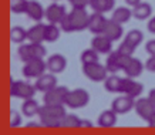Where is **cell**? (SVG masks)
Segmentation results:
<instances>
[{"mask_svg":"<svg viewBox=\"0 0 155 135\" xmlns=\"http://www.w3.org/2000/svg\"><path fill=\"white\" fill-rule=\"evenodd\" d=\"M115 0H90V7L98 12V13H107L114 9Z\"/></svg>","mask_w":155,"mask_h":135,"instance_id":"21","label":"cell"},{"mask_svg":"<svg viewBox=\"0 0 155 135\" xmlns=\"http://www.w3.org/2000/svg\"><path fill=\"white\" fill-rule=\"evenodd\" d=\"M101 34L107 36L110 40L115 41V40H118L120 37H122V24H120L114 19H107L105 27H104Z\"/></svg>","mask_w":155,"mask_h":135,"instance_id":"14","label":"cell"},{"mask_svg":"<svg viewBox=\"0 0 155 135\" xmlns=\"http://www.w3.org/2000/svg\"><path fill=\"white\" fill-rule=\"evenodd\" d=\"M27 127H28V128H30V127H37V124H36V122H28Z\"/></svg>","mask_w":155,"mask_h":135,"instance_id":"46","label":"cell"},{"mask_svg":"<svg viewBox=\"0 0 155 135\" xmlns=\"http://www.w3.org/2000/svg\"><path fill=\"white\" fill-rule=\"evenodd\" d=\"M60 26H61V30H63V31H66V33H73V30H71V24H70V19H68V14H67L66 17L61 20Z\"/></svg>","mask_w":155,"mask_h":135,"instance_id":"37","label":"cell"},{"mask_svg":"<svg viewBox=\"0 0 155 135\" xmlns=\"http://www.w3.org/2000/svg\"><path fill=\"white\" fill-rule=\"evenodd\" d=\"M147 53L151 54V56H155V40H150V41L147 43Z\"/></svg>","mask_w":155,"mask_h":135,"instance_id":"40","label":"cell"},{"mask_svg":"<svg viewBox=\"0 0 155 135\" xmlns=\"http://www.w3.org/2000/svg\"><path fill=\"white\" fill-rule=\"evenodd\" d=\"M38 117H40L41 125L47 128H57V127H61V121L66 117V108L64 105L44 104L38 111Z\"/></svg>","mask_w":155,"mask_h":135,"instance_id":"1","label":"cell"},{"mask_svg":"<svg viewBox=\"0 0 155 135\" xmlns=\"http://www.w3.org/2000/svg\"><path fill=\"white\" fill-rule=\"evenodd\" d=\"M135 48L137 47H134L132 44H130L128 41H124L121 43V46L118 47V51L121 53V54H124V56H130L132 57V54H134V51H135Z\"/></svg>","mask_w":155,"mask_h":135,"instance_id":"35","label":"cell"},{"mask_svg":"<svg viewBox=\"0 0 155 135\" xmlns=\"http://www.w3.org/2000/svg\"><path fill=\"white\" fill-rule=\"evenodd\" d=\"M27 38L31 43H43L46 40V24L37 23L27 30Z\"/></svg>","mask_w":155,"mask_h":135,"instance_id":"18","label":"cell"},{"mask_svg":"<svg viewBox=\"0 0 155 135\" xmlns=\"http://www.w3.org/2000/svg\"><path fill=\"white\" fill-rule=\"evenodd\" d=\"M145 68L151 73H155V56H151L145 63Z\"/></svg>","mask_w":155,"mask_h":135,"instance_id":"39","label":"cell"},{"mask_svg":"<svg viewBox=\"0 0 155 135\" xmlns=\"http://www.w3.org/2000/svg\"><path fill=\"white\" fill-rule=\"evenodd\" d=\"M135 81L131 78V77H125V78H121V87H120V93L122 94H128L131 91V88L134 87Z\"/></svg>","mask_w":155,"mask_h":135,"instance_id":"33","label":"cell"},{"mask_svg":"<svg viewBox=\"0 0 155 135\" xmlns=\"http://www.w3.org/2000/svg\"><path fill=\"white\" fill-rule=\"evenodd\" d=\"M70 90L63 85H57L53 90L44 93V104L48 105H66V98Z\"/></svg>","mask_w":155,"mask_h":135,"instance_id":"8","label":"cell"},{"mask_svg":"<svg viewBox=\"0 0 155 135\" xmlns=\"http://www.w3.org/2000/svg\"><path fill=\"white\" fill-rule=\"evenodd\" d=\"M98 125L103 127V128H111L117 124V112L114 111L113 108L111 110H105L100 114L98 117Z\"/></svg>","mask_w":155,"mask_h":135,"instance_id":"20","label":"cell"},{"mask_svg":"<svg viewBox=\"0 0 155 135\" xmlns=\"http://www.w3.org/2000/svg\"><path fill=\"white\" fill-rule=\"evenodd\" d=\"M125 3L128 6H132V7H135L137 5H140L141 3V0H125Z\"/></svg>","mask_w":155,"mask_h":135,"instance_id":"42","label":"cell"},{"mask_svg":"<svg viewBox=\"0 0 155 135\" xmlns=\"http://www.w3.org/2000/svg\"><path fill=\"white\" fill-rule=\"evenodd\" d=\"M80 127H93V124H91L90 121H81Z\"/></svg>","mask_w":155,"mask_h":135,"instance_id":"45","label":"cell"},{"mask_svg":"<svg viewBox=\"0 0 155 135\" xmlns=\"http://www.w3.org/2000/svg\"><path fill=\"white\" fill-rule=\"evenodd\" d=\"M73 7H85L90 5V0H68Z\"/></svg>","mask_w":155,"mask_h":135,"instance_id":"38","label":"cell"},{"mask_svg":"<svg viewBox=\"0 0 155 135\" xmlns=\"http://www.w3.org/2000/svg\"><path fill=\"white\" fill-rule=\"evenodd\" d=\"M68 19H70L73 31H81V30L88 28L90 16L85 7H73V10L68 13Z\"/></svg>","mask_w":155,"mask_h":135,"instance_id":"3","label":"cell"},{"mask_svg":"<svg viewBox=\"0 0 155 135\" xmlns=\"http://www.w3.org/2000/svg\"><path fill=\"white\" fill-rule=\"evenodd\" d=\"M90 101V95L84 88H75L68 91L66 98V105L70 108H83Z\"/></svg>","mask_w":155,"mask_h":135,"instance_id":"6","label":"cell"},{"mask_svg":"<svg viewBox=\"0 0 155 135\" xmlns=\"http://www.w3.org/2000/svg\"><path fill=\"white\" fill-rule=\"evenodd\" d=\"M105 23H107V19L104 17L103 13H98V12H94V13L90 16V21H88V30L94 34H101L105 27Z\"/></svg>","mask_w":155,"mask_h":135,"instance_id":"15","label":"cell"},{"mask_svg":"<svg viewBox=\"0 0 155 135\" xmlns=\"http://www.w3.org/2000/svg\"><path fill=\"white\" fill-rule=\"evenodd\" d=\"M152 14V7L148 3H140L132 10V16L138 20H145Z\"/></svg>","mask_w":155,"mask_h":135,"instance_id":"24","label":"cell"},{"mask_svg":"<svg viewBox=\"0 0 155 135\" xmlns=\"http://www.w3.org/2000/svg\"><path fill=\"white\" fill-rule=\"evenodd\" d=\"M131 16H132V10H130L128 7H118V9L114 10L111 19H114L120 24H124L131 19Z\"/></svg>","mask_w":155,"mask_h":135,"instance_id":"25","label":"cell"},{"mask_svg":"<svg viewBox=\"0 0 155 135\" xmlns=\"http://www.w3.org/2000/svg\"><path fill=\"white\" fill-rule=\"evenodd\" d=\"M46 48L43 46L41 43H31L30 44H21L19 48V54L20 60L23 61V63H27V61L33 60V58H43V57L46 56Z\"/></svg>","mask_w":155,"mask_h":135,"instance_id":"2","label":"cell"},{"mask_svg":"<svg viewBox=\"0 0 155 135\" xmlns=\"http://www.w3.org/2000/svg\"><path fill=\"white\" fill-rule=\"evenodd\" d=\"M31 20L34 21H40L43 17H46V10L43 9V6L36 2V0H31L28 2V7H27V13H26Z\"/></svg>","mask_w":155,"mask_h":135,"instance_id":"19","label":"cell"},{"mask_svg":"<svg viewBox=\"0 0 155 135\" xmlns=\"http://www.w3.org/2000/svg\"><path fill=\"white\" fill-rule=\"evenodd\" d=\"M107 67L101 65L97 63H88V64H83V73L87 78H90L91 81H105L107 78Z\"/></svg>","mask_w":155,"mask_h":135,"instance_id":"7","label":"cell"},{"mask_svg":"<svg viewBox=\"0 0 155 135\" xmlns=\"http://www.w3.org/2000/svg\"><path fill=\"white\" fill-rule=\"evenodd\" d=\"M9 124L12 128H16L21 124V117H20V112L16 111V110H10L9 112Z\"/></svg>","mask_w":155,"mask_h":135,"instance_id":"34","label":"cell"},{"mask_svg":"<svg viewBox=\"0 0 155 135\" xmlns=\"http://www.w3.org/2000/svg\"><path fill=\"white\" fill-rule=\"evenodd\" d=\"M111 108L117 114H127L128 111H131L132 108H135V103H134V98L132 97L122 95V97H118L114 100Z\"/></svg>","mask_w":155,"mask_h":135,"instance_id":"11","label":"cell"},{"mask_svg":"<svg viewBox=\"0 0 155 135\" xmlns=\"http://www.w3.org/2000/svg\"><path fill=\"white\" fill-rule=\"evenodd\" d=\"M91 47L100 54H108V53H111V48H113V40H110L104 34H97L91 40Z\"/></svg>","mask_w":155,"mask_h":135,"instance_id":"13","label":"cell"},{"mask_svg":"<svg viewBox=\"0 0 155 135\" xmlns=\"http://www.w3.org/2000/svg\"><path fill=\"white\" fill-rule=\"evenodd\" d=\"M40 105L36 100L33 98H27V100H24L23 105H21V112H23L26 117H34L37 115L38 111H40Z\"/></svg>","mask_w":155,"mask_h":135,"instance_id":"23","label":"cell"},{"mask_svg":"<svg viewBox=\"0 0 155 135\" xmlns=\"http://www.w3.org/2000/svg\"><path fill=\"white\" fill-rule=\"evenodd\" d=\"M54 87H57V78L54 73L53 74H43L40 75L36 81V88L41 93H47L50 90H53Z\"/></svg>","mask_w":155,"mask_h":135,"instance_id":"16","label":"cell"},{"mask_svg":"<svg viewBox=\"0 0 155 135\" xmlns=\"http://www.w3.org/2000/svg\"><path fill=\"white\" fill-rule=\"evenodd\" d=\"M135 111L142 120L148 121L155 114V105L150 98H140L138 101H135Z\"/></svg>","mask_w":155,"mask_h":135,"instance_id":"10","label":"cell"},{"mask_svg":"<svg viewBox=\"0 0 155 135\" xmlns=\"http://www.w3.org/2000/svg\"><path fill=\"white\" fill-rule=\"evenodd\" d=\"M36 85L26 83V81H14L10 80V95L12 97H19L23 100L27 98H33V95L36 94Z\"/></svg>","mask_w":155,"mask_h":135,"instance_id":"4","label":"cell"},{"mask_svg":"<svg viewBox=\"0 0 155 135\" xmlns=\"http://www.w3.org/2000/svg\"><path fill=\"white\" fill-rule=\"evenodd\" d=\"M46 68H47V64L43 61V58H33L24 63L23 74L27 78H38L40 75L44 74Z\"/></svg>","mask_w":155,"mask_h":135,"instance_id":"9","label":"cell"},{"mask_svg":"<svg viewBox=\"0 0 155 135\" xmlns=\"http://www.w3.org/2000/svg\"><path fill=\"white\" fill-rule=\"evenodd\" d=\"M132 57L130 56H124L121 53L118 51H111V54L108 56L107 58V63H105V67H107V70L110 73H117V71L122 70L128 65V63L131 61Z\"/></svg>","mask_w":155,"mask_h":135,"instance_id":"5","label":"cell"},{"mask_svg":"<svg viewBox=\"0 0 155 135\" xmlns=\"http://www.w3.org/2000/svg\"><path fill=\"white\" fill-rule=\"evenodd\" d=\"M27 38V30H24L23 27L20 26H16L10 30V40L13 43H17V44H21Z\"/></svg>","mask_w":155,"mask_h":135,"instance_id":"26","label":"cell"},{"mask_svg":"<svg viewBox=\"0 0 155 135\" xmlns=\"http://www.w3.org/2000/svg\"><path fill=\"white\" fill-rule=\"evenodd\" d=\"M67 16L66 13V7L61 5H57V3H53L47 7L46 10V19L50 21V23H56V24H60L61 20L64 19Z\"/></svg>","mask_w":155,"mask_h":135,"instance_id":"12","label":"cell"},{"mask_svg":"<svg viewBox=\"0 0 155 135\" xmlns=\"http://www.w3.org/2000/svg\"><path fill=\"white\" fill-rule=\"evenodd\" d=\"M60 37V28L56 23H50L46 24V41L48 43H54L58 40Z\"/></svg>","mask_w":155,"mask_h":135,"instance_id":"28","label":"cell"},{"mask_svg":"<svg viewBox=\"0 0 155 135\" xmlns=\"http://www.w3.org/2000/svg\"><path fill=\"white\" fill-rule=\"evenodd\" d=\"M148 98H150L151 101H152V104L155 105V88H154V90H151V91H150V95H148Z\"/></svg>","mask_w":155,"mask_h":135,"instance_id":"44","label":"cell"},{"mask_svg":"<svg viewBox=\"0 0 155 135\" xmlns=\"http://www.w3.org/2000/svg\"><path fill=\"white\" fill-rule=\"evenodd\" d=\"M66 67H67V60H66V57L61 56V54H53L47 60V68L51 73H54V74L64 71Z\"/></svg>","mask_w":155,"mask_h":135,"instance_id":"17","label":"cell"},{"mask_svg":"<svg viewBox=\"0 0 155 135\" xmlns=\"http://www.w3.org/2000/svg\"><path fill=\"white\" fill-rule=\"evenodd\" d=\"M142 40H144V34H142V31H140V30H131V31L125 36V41H128L134 47L140 46L142 43Z\"/></svg>","mask_w":155,"mask_h":135,"instance_id":"29","label":"cell"},{"mask_svg":"<svg viewBox=\"0 0 155 135\" xmlns=\"http://www.w3.org/2000/svg\"><path fill=\"white\" fill-rule=\"evenodd\" d=\"M104 87L110 93H120V87H121V78L118 75H111L105 78Z\"/></svg>","mask_w":155,"mask_h":135,"instance_id":"27","label":"cell"},{"mask_svg":"<svg viewBox=\"0 0 155 135\" xmlns=\"http://www.w3.org/2000/svg\"><path fill=\"white\" fill-rule=\"evenodd\" d=\"M148 30L155 34V17H152V19L150 20V23H148Z\"/></svg>","mask_w":155,"mask_h":135,"instance_id":"41","label":"cell"},{"mask_svg":"<svg viewBox=\"0 0 155 135\" xmlns=\"http://www.w3.org/2000/svg\"><path fill=\"white\" fill-rule=\"evenodd\" d=\"M142 70H144V64L138 58H131V61L128 63V65L124 68V73L131 77V78H135L138 75H141Z\"/></svg>","mask_w":155,"mask_h":135,"instance_id":"22","label":"cell"},{"mask_svg":"<svg viewBox=\"0 0 155 135\" xmlns=\"http://www.w3.org/2000/svg\"><path fill=\"white\" fill-rule=\"evenodd\" d=\"M142 90H144L142 84L135 83V84H134V87L131 88V91H130L127 95H130V97H132V98H138V97H140V94H142Z\"/></svg>","mask_w":155,"mask_h":135,"instance_id":"36","label":"cell"},{"mask_svg":"<svg viewBox=\"0 0 155 135\" xmlns=\"http://www.w3.org/2000/svg\"><path fill=\"white\" fill-rule=\"evenodd\" d=\"M27 7H28L27 0H13L12 5H10V10L16 14L27 13Z\"/></svg>","mask_w":155,"mask_h":135,"instance_id":"32","label":"cell"},{"mask_svg":"<svg viewBox=\"0 0 155 135\" xmlns=\"http://www.w3.org/2000/svg\"><path fill=\"white\" fill-rule=\"evenodd\" d=\"M147 122H148V125H150L151 128H155V114L151 117V118H150V120H148Z\"/></svg>","mask_w":155,"mask_h":135,"instance_id":"43","label":"cell"},{"mask_svg":"<svg viewBox=\"0 0 155 135\" xmlns=\"http://www.w3.org/2000/svg\"><path fill=\"white\" fill-rule=\"evenodd\" d=\"M80 124L81 120L74 114H66V117L61 121V127H66V128H78Z\"/></svg>","mask_w":155,"mask_h":135,"instance_id":"30","label":"cell"},{"mask_svg":"<svg viewBox=\"0 0 155 135\" xmlns=\"http://www.w3.org/2000/svg\"><path fill=\"white\" fill-rule=\"evenodd\" d=\"M81 61L83 64H88V63H97L98 61V51H95L91 47L88 50H84L81 53Z\"/></svg>","mask_w":155,"mask_h":135,"instance_id":"31","label":"cell"}]
</instances>
